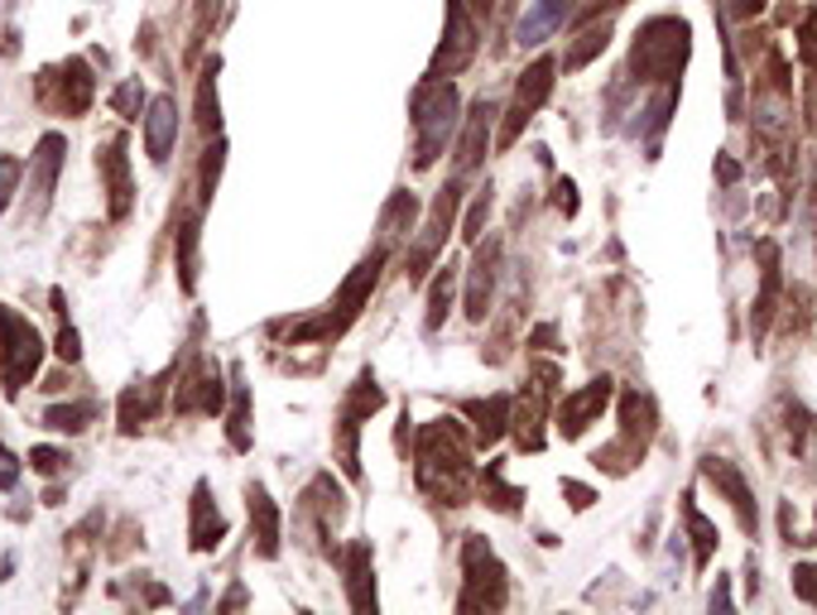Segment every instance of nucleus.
<instances>
[{
    "mask_svg": "<svg viewBox=\"0 0 817 615\" xmlns=\"http://www.w3.org/2000/svg\"><path fill=\"white\" fill-rule=\"evenodd\" d=\"M414 481H418V491L437 505H466L472 501L476 466H472V443H466L462 423H452V419L423 423L418 437H414Z\"/></svg>",
    "mask_w": 817,
    "mask_h": 615,
    "instance_id": "obj_1",
    "label": "nucleus"
},
{
    "mask_svg": "<svg viewBox=\"0 0 817 615\" xmlns=\"http://www.w3.org/2000/svg\"><path fill=\"white\" fill-rule=\"evenodd\" d=\"M457 87L452 78H423L414 87V169H433L457 130Z\"/></svg>",
    "mask_w": 817,
    "mask_h": 615,
    "instance_id": "obj_2",
    "label": "nucleus"
},
{
    "mask_svg": "<svg viewBox=\"0 0 817 615\" xmlns=\"http://www.w3.org/2000/svg\"><path fill=\"white\" fill-rule=\"evenodd\" d=\"M688 49H693L688 20H678V14H654V20H645L635 34L631 72L639 82H668L683 72V63H688Z\"/></svg>",
    "mask_w": 817,
    "mask_h": 615,
    "instance_id": "obj_3",
    "label": "nucleus"
},
{
    "mask_svg": "<svg viewBox=\"0 0 817 615\" xmlns=\"http://www.w3.org/2000/svg\"><path fill=\"white\" fill-rule=\"evenodd\" d=\"M385 260H390V245H375V251H371V255L352 270V280L342 284V294H337V303H332V313L313 317V322H303V327H294L289 336H294V342H337V336H342V332L361 317V303L371 299V289L381 284Z\"/></svg>",
    "mask_w": 817,
    "mask_h": 615,
    "instance_id": "obj_4",
    "label": "nucleus"
},
{
    "mask_svg": "<svg viewBox=\"0 0 817 615\" xmlns=\"http://www.w3.org/2000/svg\"><path fill=\"white\" fill-rule=\"evenodd\" d=\"M39 361H43L39 327L24 313H10L0 303V385H6V394H20L39 375Z\"/></svg>",
    "mask_w": 817,
    "mask_h": 615,
    "instance_id": "obj_5",
    "label": "nucleus"
},
{
    "mask_svg": "<svg viewBox=\"0 0 817 615\" xmlns=\"http://www.w3.org/2000/svg\"><path fill=\"white\" fill-rule=\"evenodd\" d=\"M462 596H457V611H501L505 596H510V582H505V567L495 558V548L486 544L481 534H466L462 544Z\"/></svg>",
    "mask_w": 817,
    "mask_h": 615,
    "instance_id": "obj_6",
    "label": "nucleus"
},
{
    "mask_svg": "<svg viewBox=\"0 0 817 615\" xmlns=\"http://www.w3.org/2000/svg\"><path fill=\"white\" fill-rule=\"evenodd\" d=\"M481 49V29L472 20V6L466 0H447V29H443V43L433 53V68L428 78H457V72L472 63Z\"/></svg>",
    "mask_w": 817,
    "mask_h": 615,
    "instance_id": "obj_7",
    "label": "nucleus"
},
{
    "mask_svg": "<svg viewBox=\"0 0 817 615\" xmlns=\"http://www.w3.org/2000/svg\"><path fill=\"white\" fill-rule=\"evenodd\" d=\"M553 72H558V63L553 58H538V63H529L524 68V78H520V87H515V101H510V111H505V125H501V150H510V144L520 140V130L534 121L538 115V107L553 97Z\"/></svg>",
    "mask_w": 817,
    "mask_h": 615,
    "instance_id": "obj_8",
    "label": "nucleus"
},
{
    "mask_svg": "<svg viewBox=\"0 0 817 615\" xmlns=\"http://www.w3.org/2000/svg\"><path fill=\"white\" fill-rule=\"evenodd\" d=\"M457 202H462V179H452V183L443 188V193L433 198L428 222H423L418 241H414V251H408V284H418L423 274H428V265L437 260V251L447 245V226H452V216H457Z\"/></svg>",
    "mask_w": 817,
    "mask_h": 615,
    "instance_id": "obj_9",
    "label": "nucleus"
},
{
    "mask_svg": "<svg viewBox=\"0 0 817 615\" xmlns=\"http://www.w3.org/2000/svg\"><path fill=\"white\" fill-rule=\"evenodd\" d=\"M385 404V394H381V385H375V375L366 371L352 385V394H346V404H342V437H337V457H342V472L346 476H361V452H356V433H361V423H366L375 409Z\"/></svg>",
    "mask_w": 817,
    "mask_h": 615,
    "instance_id": "obj_10",
    "label": "nucleus"
},
{
    "mask_svg": "<svg viewBox=\"0 0 817 615\" xmlns=\"http://www.w3.org/2000/svg\"><path fill=\"white\" fill-rule=\"evenodd\" d=\"M97 173H101V193H107L111 222H125L130 202H135V183H130V154L125 135H111L107 144H97Z\"/></svg>",
    "mask_w": 817,
    "mask_h": 615,
    "instance_id": "obj_11",
    "label": "nucleus"
},
{
    "mask_svg": "<svg viewBox=\"0 0 817 615\" xmlns=\"http://www.w3.org/2000/svg\"><path fill=\"white\" fill-rule=\"evenodd\" d=\"M226 404V385H222V365L212 361H198L193 371L183 375V390L173 394V409H198V414H222Z\"/></svg>",
    "mask_w": 817,
    "mask_h": 615,
    "instance_id": "obj_12",
    "label": "nucleus"
},
{
    "mask_svg": "<svg viewBox=\"0 0 817 615\" xmlns=\"http://www.w3.org/2000/svg\"><path fill=\"white\" fill-rule=\"evenodd\" d=\"M606 404H611V375L592 380V385H582L577 394H563V404H558V433L563 437H582V433H587V423L602 414Z\"/></svg>",
    "mask_w": 817,
    "mask_h": 615,
    "instance_id": "obj_13",
    "label": "nucleus"
},
{
    "mask_svg": "<svg viewBox=\"0 0 817 615\" xmlns=\"http://www.w3.org/2000/svg\"><path fill=\"white\" fill-rule=\"evenodd\" d=\"M63 154H68V144H63V135H43L39 140V150H34V159H29V193H34V216L49 208L53 202V188H58V173H63Z\"/></svg>",
    "mask_w": 817,
    "mask_h": 615,
    "instance_id": "obj_14",
    "label": "nucleus"
},
{
    "mask_svg": "<svg viewBox=\"0 0 817 615\" xmlns=\"http://www.w3.org/2000/svg\"><path fill=\"white\" fill-rule=\"evenodd\" d=\"M49 78L58 82V97H53V107L63 111V115H87L92 111V97H97V78H92V68L82 63V58H68L63 68H53Z\"/></svg>",
    "mask_w": 817,
    "mask_h": 615,
    "instance_id": "obj_15",
    "label": "nucleus"
},
{
    "mask_svg": "<svg viewBox=\"0 0 817 615\" xmlns=\"http://www.w3.org/2000/svg\"><path fill=\"white\" fill-rule=\"evenodd\" d=\"M173 144H179V107H173V97H154L144 111V154L154 164H169Z\"/></svg>",
    "mask_w": 817,
    "mask_h": 615,
    "instance_id": "obj_16",
    "label": "nucleus"
},
{
    "mask_svg": "<svg viewBox=\"0 0 817 615\" xmlns=\"http://www.w3.org/2000/svg\"><path fill=\"white\" fill-rule=\"evenodd\" d=\"M703 472H707V481H717V491L726 495V501H732V510L740 515V530L755 534V524H760V515H755V495H750V486H746V476H740L726 457H707V462H703Z\"/></svg>",
    "mask_w": 817,
    "mask_h": 615,
    "instance_id": "obj_17",
    "label": "nucleus"
},
{
    "mask_svg": "<svg viewBox=\"0 0 817 615\" xmlns=\"http://www.w3.org/2000/svg\"><path fill=\"white\" fill-rule=\"evenodd\" d=\"M495 265H501V241H486L472 260V280H466V317L472 322H486V313H491Z\"/></svg>",
    "mask_w": 817,
    "mask_h": 615,
    "instance_id": "obj_18",
    "label": "nucleus"
},
{
    "mask_svg": "<svg viewBox=\"0 0 817 615\" xmlns=\"http://www.w3.org/2000/svg\"><path fill=\"white\" fill-rule=\"evenodd\" d=\"M251 501V538H255V553L260 558H280V505L270 501L265 486H251L245 491Z\"/></svg>",
    "mask_w": 817,
    "mask_h": 615,
    "instance_id": "obj_19",
    "label": "nucleus"
},
{
    "mask_svg": "<svg viewBox=\"0 0 817 615\" xmlns=\"http://www.w3.org/2000/svg\"><path fill=\"white\" fill-rule=\"evenodd\" d=\"M346 596H352V611H375V563L366 538L346 548Z\"/></svg>",
    "mask_w": 817,
    "mask_h": 615,
    "instance_id": "obj_20",
    "label": "nucleus"
},
{
    "mask_svg": "<svg viewBox=\"0 0 817 615\" xmlns=\"http://www.w3.org/2000/svg\"><path fill=\"white\" fill-rule=\"evenodd\" d=\"M573 10H577V0H534V6L524 10V20H520V29H515V39H520V43H529V49H534V43H544V39L553 34V29H563V20H567Z\"/></svg>",
    "mask_w": 817,
    "mask_h": 615,
    "instance_id": "obj_21",
    "label": "nucleus"
},
{
    "mask_svg": "<svg viewBox=\"0 0 817 615\" xmlns=\"http://www.w3.org/2000/svg\"><path fill=\"white\" fill-rule=\"evenodd\" d=\"M649 433H654V400H649V394H639V390H631V394H625V404H621V447H631L635 462H639Z\"/></svg>",
    "mask_w": 817,
    "mask_h": 615,
    "instance_id": "obj_22",
    "label": "nucleus"
},
{
    "mask_svg": "<svg viewBox=\"0 0 817 615\" xmlns=\"http://www.w3.org/2000/svg\"><path fill=\"white\" fill-rule=\"evenodd\" d=\"M188 538H193L198 553H212L226 538V520H222V510L212 505L208 481H198V491H193V530H188Z\"/></svg>",
    "mask_w": 817,
    "mask_h": 615,
    "instance_id": "obj_23",
    "label": "nucleus"
},
{
    "mask_svg": "<svg viewBox=\"0 0 817 615\" xmlns=\"http://www.w3.org/2000/svg\"><path fill=\"white\" fill-rule=\"evenodd\" d=\"M198 236H202V208L179 212V231H173V255H179V280L193 294L198 284Z\"/></svg>",
    "mask_w": 817,
    "mask_h": 615,
    "instance_id": "obj_24",
    "label": "nucleus"
},
{
    "mask_svg": "<svg viewBox=\"0 0 817 615\" xmlns=\"http://www.w3.org/2000/svg\"><path fill=\"white\" fill-rule=\"evenodd\" d=\"M491 121H495V101L481 97L472 115H466V135H462V150H457V169H476L481 154H486V140H491Z\"/></svg>",
    "mask_w": 817,
    "mask_h": 615,
    "instance_id": "obj_25",
    "label": "nucleus"
},
{
    "mask_svg": "<svg viewBox=\"0 0 817 615\" xmlns=\"http://www.w3.org/2000/svg\"><path fill=\"white\" fill-rule=\"evenodd\" d=\"M760 260H765V284H760V299H755V317H750L755 336H765L769 317H775V303H779V245H775V241H760Z\"/></svg>",
    "mask_w": 817,
    "mask_h": 615,
    "instance_id": "obj_26",
    "label": "nucleus"
},
{
    "mask_svg": "<svg viewBox=\"0 0 817 615\" xmlns=\"http://www.w3.org/2000/svg\"><path fill=\"white\" fill-rule=\"evenodd\" d=\"M466 414L476 419V443H481V447L501 443V433H505V423H510V394H491V400H472V404H466Z\"/></svg>",
    "mask_w": 817,
    "mask_h": 615,
    "instance_id": "obj_27",
    "label": "nucleus"
},
{
    "mask_svg": "<svg viewBox=\"0 0 817 615\" xmlns=\"http://www.w3.org/2000/svg\"><path fill=\"white\" fill-rule=\"evenodd\" d=\"M159 390H164V385H130V390L121 394V433H140L144 423L154 419Z\"/></svg>",
    "mask_w": 817,
    "mask_h": 615,
    "instance_id": "obj_28",
    "label": "nucleus"
},
{
    "mask_svg": "<svg viewBox=\"0 0 817 615\" xmlns=\"http://www.w3.org/2000/svg\"><path fill=\"white\" fill-rule=\"evenodd\" d=\"M216 72H222V58H208L198 78V125L208 135H222V101H216Z\"/></svg>",
    "mask_w": 817,
    "mask_h": 615,
    "instance_id": "obj_29",
    "label": "nucleus"
},
{
    "mask_svg": "<svg viewBox=\"0 0 817 615\" xmlns=\"http://www.w3.org/2000/svg\"><path fill=\"white\" fill-rule=\"evenodd\" d=\"M683 520H688V534H693V548H697V553H693V563H697V567H707V563H712V553H717V524H712V520L703 515V510L693 505V495L683 501Z\"/></svg>",
    "mask_w": 817,
    "mask_h": 615,
    "instance_id": "obj_30",
    "label": "nucleus"
},
{
    "mask_svg": "<svg viewBox=\"0 0 817 615\" xmlns=\"http://www.w3.org/2000/svg\"><path fill=\"white\" fill-rule=\"evenodd\" d=\"M606 43H611V20H602V24H587V29H582V34H577V43H573V49L563 53V72L587 68L592 58L606 49Z\"/></svg>",
    "mask_w": 817,
    "mask_h": 615,
    "instance_id": "obj_31",
    "label": "nucleus"
},
{
    "mask_svg": "<svg viewBox=\"0 0 817 615\" xmlns=\"http://www.w3.org/2000/svg\"><path fill=\"white\" fill-rule=\"evenodd\" d=\"M481 495H486L491 510H505V515H515V510L524 505V491L505 486V462H491L486 476H481Z\"/></svg>",
    "mask_w": 817,
    "mask_h": 615,
    "instance_id": "obj_32",
    "label": "nucleus"
},
{
    "mask_svg": "<svg viewBox=\"0 0 817 615\" xmlns=\"http://www.w3.org/2000/svg\"><path fill=\"white\" fill-rule=\"evenodd\" d=\"M222 164H226V140L216 135L208 150H202V169H198V208H202V212H208V202H212V193H216Z\"/></svg>",
    "mask_w": 817,
    "mask_h": 615,
    "instance_id": "obj_33",
    "label": "nucleus"
},
{
    "mask_svg": "<svg viewBox=\"0 0 817 615\" xmlns=\"http://www.w3.org/2000/svg\"><path fill=\"white\" fill-rule=\"evenodd\" d=\"M92 419H97V404L92 400H82V404H53L49 414H43V429H53V433H82Z\"/></svg>",
    "mask_w": 817,
    "mask_h": 615,
    "instance_id": "obj_34",
    "label": "nucleus"
},
{
    "mask_svg": "<svg viewBox=\"0 0 817 615\" xmlns=\"http://www.w3.org/2000/svg\"><path fill=\"white\" fill-rule=\"evenodd\" d=\"M452 289H457V270L447 265V270H443V274H437V280H433V289H428V317H423V327H428V332H437V327H443V322H447V308H452Z\"/></svg>",
    "mask_w": 817,
    "mask_h": 615,
    "instance_id": "obj_35",
    "label": "nucleus"
},
{
    "mask_svg": "<svg viewBox=\"0 0 817 615\" xmlns=\"http://www.w3.org/2000/svg\"><path fill=\"white\" fill-rule=\"evenodd\" d=\"M226 437H231V447H236V452H245V447H251V394H245V385H241V380H236V404H231Z\"/></svg>",
    "mask_w": 817,
    "mask_h": 615,
    "instance_id": "obj_36",
    "label": "nucleus"
},
{
    "mask_svg": "<svg viewBox=\"0 0 817 615\" xmlns=\"http://www.w3.org/2000/svg\"><path fill=\"white\" fill-rule=\"evenodd\" d=\"M414 212H418V202L408 198V193H395V198H390V208H385V216H381L385 241H390V236H404V231L414 226Z\"/></svg>",
    "mask_w": 817,
    "mask_h": 615,
    "instance_id": "obj_37",
    "label": "nucleus"
},
{
    "mask_svg": "<svg viewBox=\"0 0 817 615\" xmlns=\"http://www.w3.org/2000/svg\"><path fill=\"white\" fill-rule=\"evenodd\" d=\"M140 107H144V87H140V78H130V82H121V87L111 92V111L125 115V121H140Z\"/></svg>",
    "mask_w": 817,
    "mask_h": 615,
    "instance_id": "obj_38",
    "label": "nucleus"
},
{
    "mask_svg": "<svg viewBox=\"0 0 817 615\" xmlns=\"http://www.w3.org/2000/svg\"><path fill=\"white\" fill-rule=\"evenodd\" d=\"M20 179H24V164L14 154H0V212L10 208V198H14V188H20Z\"/></svg>",
    "mask_w": 817,
    "mask_h": 615,
    "instance_id": "obj_39",
    "label": "nucleus"
},
{
    "mask_svg": "<svg viewBox=\"0 0 817 615\" xmlns=\"http://www.w3.org/2000/svg\"><path fill=\"white\" fill-rule=\"evenodd\" d=\"M53 351H58V361L63 365H78L82 361V342H78V327L63 317V327H58V342H53Z\"/></svg>",
    "mask_w": 817,
    "mask_h": 615,
    "instance_id": "obj_40",
    "label": "nucleus"
},
{
    "mask_svg": "<svg viewBox=\"0 0 817 615\" xmlns=\"http://www.w3.org/2000/svg\"><path fill=\"white\" fill-rule=\"evenodd\" d=\"M29 466H34L39 476H58L68 466V452H58V447H34L29 452Z\"/></svg>",
    "mask_w": 817,
    "mask_h": 615,
    "instance_id": "obj_41",
    "label": "nucleus"
},
{
    "mask_svg": "<svg viewBox=\"0 0 817 615\" xmlns=\"http://www.w3.org/2000/svg\"><path fill=\"white\" fill-rule=\"evenodd\" d=\"M486 216H491V188H481V198H476L472 216H466L462 236H466V241H481V226H486Z\"/></svg>",
    "mask_w": 817,
    "mask_h": 615,
    "instance_id": "obj_42",
    "label": "nucleus"
},
{
    "mask_svg": "<svg viewBox=\"0 0 817 615\" xmlns=\"http://www.w3.org/2000/svg\"><path fill=\"white\" fill-rule=\"evenodd\" d=\"M798 53H804V63L817 72V10L804 20V29H798Z\"/></svg>",
    "mask_w": 817,
    "mask_h": 615,
    "instance_id": "obj_43",
    "label": "nucleus"
},
{
    "mask_svg": "<svg viewBox=\"0 0 817 615\" xmlns=\"http://www.w3.org/2000/svg\"><path fill=\"white\" fill-rule=\"evenodd\" d=\"M794 592L804 596L808 606H817V563H804V567H794Z\"/></svg>",
    "mask_w": 817,
    "mask_h": 615,
    "instance_id": "obj_44",
    "label": "nucleus"
},
{
    "mask_svg": "<svg viewBox=\"0 0 817 615\" xmlns=\"http://www.w3.org/2000/svg\"><path fill=\"white\" fill-rule=\"evenodd\" d=\"M14 481H20V462H14V452L0 443V491H10Z\"/></svg>",
    "mask_w": 817,
    "mask_h": 615,
    "instance_id": "obj_45",
    "label": "nucleus"
},
{
    "mask_svg": "<svg viewBox=\"0 0 817 615\" xmlns=\"http://www.w3.org/2000/svg\"><path fill=\"white\" fill-rule=\"evenodd\" d=\"M216 10H222V0H202V6H198V34H208V29H212Z\"/></svg>",
    "mask_w": 817,
    "mask_h": 615,
    "instance_id": "obj_46",
    "label": "nucleus"
},
{
    "mask_svg": "<svg viewBox=\"0 0 817 615\" xmlns=\"http://www.w3.org/2000/svg\"><path fill=\"white\" fill-rule=\"evenodd\" d=\"M765 6H769V0H732V14H736V20H755Z\"/></svg>",
    "mask_w": 817,
    "mask_h": 615,
    "instance_id": "obj_47",
    "label": "nucleus"
},
{
    "mask_svg": "<svg viewBox=\"0 0 817 615\" xmlns=\"http://www.w3.org/2000/svg\"><path fill=\"white\" fill-rule=\"evenodd\" d=\"M558 208H563L567 216L577 212V188H573V179H563V183H558Z\"/></svg>",
    "mask_w": 817,
    "mask_h": 615,
    "instance_id": "obj_48",
    "label": "nucleus"
},
{
    "mask_svg": "<svg viewBox=\"0 0 817 615\" xmlns=\"http://www.w3.org/2000/svg\"><path fill=\"white\" fill-rule=\"evenodd\" d=\"M563 491H567V495H573V510H587V505L596 501V495H592L587 486H577V481H563Z\"/></svg>",
    "mask_w": 817,
    "mask_h": 615,
    "instance_id": "obj_49",
    "label": "nucleus"
},
{
    "mask_svg": "<svg viewBox=\"0 0 817 615\" xmlns=\"http://www.w3.org/2000/svg\"><path fill=\"white\" fill-rule=\"evenodd\" d=\"M717 173H722V183H736V179H740V164H736V159H726V154H722V159H717Z\"/></svg>",
    "mask_w": 817,
    "mask_h": 615,
    "instance_id": "obj_50",
    "label": "nucleus"
},
{
    "mask_svg": "<svg viewBox=\"0 0 817 615\" xmlns=\"http://www.w3.org/2000/svg\"><path fill=\"white\" fill-rule=\"evenodd\" d=\"M466 6H472V10H491L495 0H466Z\"/></svg>",
    "mask_w": 817,
    "mask_h": 615,
    "instance_id": "obj_51",
    "label": "nucleus"
},
{
    "mask_svg": "<svg viewBox=\"0 0 817 615\" xmlns=\"http://www.w3.org/2000/svg\"><path fill=\"white\" fill-rule=\"evenodd\" d=\"M596 6H606V10H616V6H625V0H596Z\"/></svg>",
    "mask_w": 817,
    "mask_h": 615,
    "instance_id": "obj_52",
    "label": "nucleus"
}]
</instances>
